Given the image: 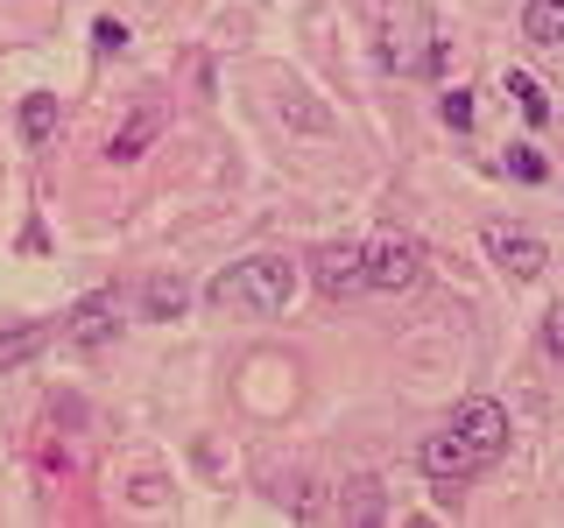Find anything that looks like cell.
Returning <instances> with one entry per match:
<instances>
[{"label":"cell","mask_w":564,"mask_h":528,"mask_svg":"<svg viewBox=\"0 0 564 528\" xmlns=\"http://www.w3.org/2000/svg\"><path fill=\"white\" fill-rule=\"evenodd\" d=\"M522 35L536 50H557L564 43V0H529V8H522Z\"/></svg>","instance_id":"obj_10"},{"label":"cell","mask_w":564,"mask_h":528,"mask_svg":"<svg viewBox=\"0 0 564 528\" xmlns=\"http://www.w3.org/2000/svg\"><path fill=\"white\" fill-rule=\"evenodd\" d=\"M113 324H120V317H113V296H85V304H78V317H70V339H78V345H106V339H113Z\"/></svg>","instance_id":"obj_9"},{"label":"cell","mask_w":564,"mask_h":528,"mask_svg":"<svg viewBox=\"0 0 564 528\" xmlns=\"http://www.w3.org/2000/svg\"><path fill=\"white\" fill-rule=\"evenodd\" d=\"M93 43L106 50V57H120V50H128V22H113V14H99V22H93Z\"/></svg>","instance_id":"obj_15"},{"label":"cell","mask_w":564,"mask_h":528,"mask_svg":"<svg viewBox=\"0 0 564 528\" xmlns=\"http://www.w3.org/2000/svg\"><path fill=\"white\" fill-rule=\"evenodd\" d=\"M452 430L466 437V444L480 451V458H501V451H508V409H501L494 395L458 402V409H452Z\"/></svg>","instance_id":"obj_5"},{"label":"cell","mask_w":564,"mask_h":528,"mask_svg":"<svg viewBox=\"0 0 564 528\" xmlns=\"http://www.w3.org/2000/svg\"><path fill=\"white\" fill-rule=\"evenodd\" d=\"M508 92H516V106H522L529 120H536V128L551 120V92H543V85L529 78V70H508Z\"/></svg>","instance_id":"obj_14"},{"label":"cell","mask_w":564,"mask_h":528,"mask_svg":"<svg viewBox=\"0 0 564 528\" xmlns=\"http://www.w3.org/2000/svg\"><path fill=\"white\" fill-rule=\"evenodd\" d=\"M205 296L219 310H234V317H282V310H290V296H296V261L247 254V261H234V268L212 275Z\"/></svg>","instance_id":"obj_1"},{"label":"cell","mask_w":564,"mask_h":528,"mask_svg":"<svg viewBox=\"0 0 564 528\" xmlns=\"http://www.w3.org/2000/svg\"><path fill=\"white\" fill-rule=\"evenodd\" d=\"M487 254H494V268L501 275H516V282H536L543 275V240L536 233H516V226H487Z\"/></svg>","instance_id":"obj_6"},{"label":"cell","mask_w":564,"mask_h":528,"mask_svg":"<svg viewBox=\"0 0 564 528\" xmlns=\"http://www.w3.org/2000/svg\"><path fill=\"white\" fill-rule=\"evenodd\" d=\"M50 345V324H14V331H0V374H14V366H29L35 352Z\"/></svg>","instance_id":"obj_11"},{"label":"cell","mask_w":564,"mask_h":528,"mask_svg":"<svg viewBox=\"0 0 564 528\" xmlns=\"http://www.w3.org/2000/svg\"><path fill=\"white\" fill-rule=\"evenodd\" d=\"M416 282H423V240H410V233L367 240V289L375 296H402Z\"/></svg>","instance_id":"obj_2"},{"label":"cell","mask_w":564,"mask_h":528,"mask_svg":"<svg viewBox=\"0 0 564 528\" xmlns=\"http://www.w3.org/2000/svg\"><path fill=\"white\" fill-rule=\"evenodd\" d=\"M416 458H423V472H431L437 486H458V480H473V472L487 465V458L473 451L466 437L452 430V422H445V430H431V437H423V444H416Z\"/></svg>","instance_id":"obj_4"},{"label":"cell","mask_w":564,"mask_h":528,"mask_svg":"<svg viewBox=\"0 0 564 528\" xmlns=\"http://www.w3.org/2000/svg\"><path fill=\"white\" fill-rule=\"evenodd\" d=\"M332 515H339V521H381V515H388V493H381V480H375V472L346 480L339 493H332Z\"/></svg>","instance_id":"obj_7"},{"label":"cell","mask_w":564,"mask_h":528,"mask_svg":"<svg viewBox=\"0 0 564 528\" xmlns=\"http://www.w3.org/2000/svg\"><path fill=\"white\" fill-rule=\"evenodd\" d=\"M184 310H191V282H176V275H149V282H141V317L170 324V317H184Z\"/></svg>","instance_id":"obj_8"},{"label":"cell","mask_w":564,"mask_h":528,"mask_svg":"<svg viewBox=\"0 0 564 528\" xmlns=\"http://www.w3.org/2000/svg\"><path fill=\"white\" fill-rule=\"evenodd\" d=\"M437 113H445V128H473V99H466V92H445V106H437Z\"/></svg>","instance_id":"obj_18"},{"label":"cell","mask_w":564,"mask_h":528,"mask_svg":"<svg viewBox=\"0 0 564 528\" xmlns=\"http://www.w3.org/2000/svg\"><path fill=\"white\" fill-rule=\"evenodd\" d=\"M155 128H163L155 113H134L128 128H113V141H106V155H113V163H134V155H141V148L155 141Z\"/></svg>","instance_id":"obj_12"},{"label":"cell","mask_w":564,"mask_h":528,"mask_svg":"<svg viewBox=\"0 0 564 528\" xmlns=\"http://www.w3.org/2000/svg\"><path fill=\"white\" fill-rule=\"evenodd\" d=\"M311 282L325 296H360L367 289V246L360 240H332L311 254Z\"/></svg>","instance_id":"obj_3"},{"label":"cell","mask_w":564,"mask_h":528,"mask_svg":"<svg viewBox=\"0 0 564 528\" xmlns=\"http://www.w3.org/2000/svg\"><path fill=\"white\" fill-rule=\"evenodd\" d=\"M508 169H516L522 184H543V155L536 148H508Z\"/></svg>","instance_id":"obj_16"},{"label":"cell","mask_w":564,"mask_h":528,"mask_svg":"<svg viewBox=\"0 0 564 528\" xmlns=\"http://www.w3.org/2000/svg\"><path fill=\"white\" fill-rule=\"evenodd\" d=\"M543 352H551V360L564 366V304H557L551 317H543Z\"/></svg>","instance_id":"obj_17"},{"label":"cell","mask_w":564,"mask_h":528,"mask_svg":"<svg viewBox=\"0 0 564 528\" xmlns=\"http://www.w3.org/2000/svg\"><path fill=\"white\" fill-rule=\"evenodd\" d=\"M50 134H57V99H50V92H29L22 99V141H29V148H43Z\"/></svg>","instance_id":"obj_13"}]
</instances>
